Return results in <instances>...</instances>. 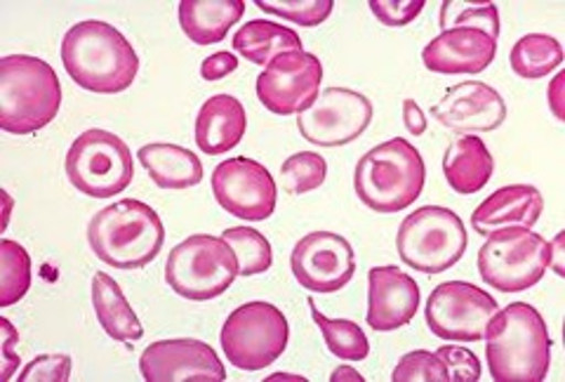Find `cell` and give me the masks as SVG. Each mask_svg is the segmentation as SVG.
Wrapping results in <instances>:
<instances>
[{"instance_id":"obj_1","label":"cell","mask_w":565,"mask_h":382,"mask_svg":"<svg viewBox=\"0 0 565 382\" xmlns=\"http://www.w3.org/2000/svg\"><path fill=\"white\" fill-rule=\"evenodd\" d=\"M483 338L492 380L540 382L550 373L552 338L533 305L511 303L498 309Z\"/></svg>"},{"instance_id":"obj_2","label":"cell","mask_w":565,"mask_h":382,"mask_svg":"<svg viewBox=\"0 0 565 382\" xmlns=\"http://www.w3.org/2000/svg\"><path fill=\"white\" fill-rule=\"evenodd\" d=\"M62 62L74 83L99 95L128 91L139 72L132 43L118 29L99 20H85L66 31Z\"/></svg>"},{"instance_id":"obj_3","label":"cell","mask_w":565,"mask_h":382,"mask_svg":"<svg viewBox=\"0 0 565 382\" xmlns=\"http://www.w3.org/2000/svg\"><path fill=\"white\" fill-rule=\"evenodd\" d=\"M87 241L104 265L116 269H141L158 257L166 243V227L151 205L122 199L87 224Z\"/></svg>"},{"instance_id":"obj_4","label":"cell","mask_w":565,"mask_h":382,"mask_svg":"<svg viewBox=\"0 0 565 382\" xmlns=\"http://www.w3.org/2000/svg\"><path fill=\"white\" fill-rule=\"evenodd\" d=\"M62 107V85L45 60L8 55L0 60V128L31 135L50 126Z\"/></svg>"},{"instance_id":"obj_5","label":"cell","mask_w":565,"mask_h":382,"mask_svg":"<svg viewBox=\"0 0 565 382\" xmlns=\"http://www.w3.org/2000/svg\"><path fill=\"white\" fill-rule=\"evenodd\" d=\"M427 168L422 153L403 137H394L363 153L353 172V189L370 211L392 215L411 208L424 189Z\"/></svg>"},{"instance_id":"obj_6","label":"cell","mask_w":565,"mask_h":382,"mask_svg":"<svg viewBox=\"0 0 565 382\" xmlns=\"http://www.w3.org/2000/svg\"><path fill=\"white\" fill-rule=\"evenodd\" d=\"M238 257L222 236L193 234L170 251L166 263L168 286L186 300H212L232 288Z\"/></svg>"},{"instance_id":"obj_7","label":"cell","mask_w":565,"mask_h":382,"mask_svg":"<svg viewBox=\"0 0 565 382\" xmlns=\"http://www.w3.org/2000/svg\"><path fill=\"white\" fill-rule=\"evenodd\" d=\"M467 230L457 213L444 205H422L401 222L396 248L403 265L422 274H440L455 267L467 251Z\"/></svg>"},{"instance_id":"obj_8","label":"cell","mask_w":565,"mask_h":382,"mask_svg":"<svg viewBox=\"0 0 565 382\" xmlns=\"http://www.w3.org/2000/svg\"><path fill=\"white\" fill-rule=\"evenodd\" d=\"M226 361L241 371H262L282 357L290 340V323L271 303H245L222 326Z\"/></svg>"},{"instance_id":"obj_9","label":"cell","mask_w":565,"mask_h":382,"mask_svg":"<svg viewBox=\"0 0 565 382\" xmlns=\"http://www.w3.org/2000/svg\"><path fill=\"white\" fill-rule=\"evenodd\" d=\"M546 267H552V243L533 230H498L479 251L481 279L502 293L533 288Z\"/></svg>"},{"instance_id":"obj_10","label":"cell","mask_w":565,"mask_h":382,"mask_svg":"<svg viewBox=\"0 0 565 382\" xmlns=\"http://www.w3.org/2000/svg\"><path fill=\"white\" fill-rule=\"evenodd\" d=\"M66 178L76 191L93 199H111L135 178L130 147L109 130H85L66 153Z\"/></svg>"},{"instance_id":"obj_11","label":"cell","mask_w":565,"mask_h":382,"mask_svg":"<svg viewBox=\"0 0 565 382\" xmlns=\"http://www.w3.org/2000/svg\"><path fill=\"white\" fill-rule=\"evenodd\" d=\"M498 309V300L483 288L467 282H446L429 295L424 317L429 331L440 340L479 342Z\"/></svg>"},{"instance_id":"obj_12","label":"cell","mask_w":565,"mask_h":382,"mask_svg":"<svg viewBox=\"0 0 565 382\" xmlns=\"http://www.w3.org/2000/svg\"><path fill=\"white\" fill-rule=\"evenodd\" d=\"M321 81L323 64L311 52H282L259 74L257 97L276 116L302 114L321 95Z\"/></svg>"},{"instance_id":"obj_13","label":"cell","mask_w":565,"mask_h":382,"mask_svg":"<svg viewBox=\"0 0 565 382\" xmlns=\"http://www.w3.org/2000/svg\"><path fill=\"white\" fill-rule=\"evenodd\" d=\"M373 124V102L349 88H326L307 112L297 116L302 137L318 147H344Z\"/></svg>"},{"instance_id":"obj_14","label":"cell","mask_w":565,"mask_h":382,"mask_svg":"<svg viewBox=\"0 0 565 382\" xmlns=\"http://www.w3.org/2000/svg\"><path fill=\"white\" fill-rule=\"evenodd\" d=\"M212 191L226 213L247 222L274 215L278 191L267 166L255 159H226L212 172Z\"/></svg>"},{"instance_id":"obj_15","label":"cell","mask_w":565,"mask_h":382,"mask_svg":"<svg viewBox=\"0 0 565 382\" xmlns=\"http://www.w3.org/2000/svg\"><path fill=\"white\" fill-rule=\"evenodd\" d=\"M290 267L299 286L313 293H338L356 274L351 243L332 232H311L292 248Z\"/></svg>"},{"instance_id":"obj_16","label":"cell","mask_w":565,"mask_h":382,"mask_svg":"<svg viewBox=\"0 0 565 382\" xmlns=\"http://www.w3.org/2000/svg\"><path fill=\"white\" fill-rule=\"evenodd\" d=\"M139 371L149 382L226 380V369L217 352L207 342L189 338L151 342L139 359Z\"/></svg>"},{"instance_id":"obj_17","label":"cell","mask_w":565,"mask_h":382,"mask_svg":"<svg viewBox=\"0 0 565 382\" xmlns=\"http://www.w3.org/2000/svg\"><path fill=\"white\" fill-rule=\"evenodd\" d=\"M431 116L457 135L492 132L504 124L507 104L488 83L465 81L452 85L446 97L434 104Z\"/></svg>"},{"instance_id":"obj_18","label":"cell","mask_w":565,"mask_h":382,"mask_svg":"<svg viewBox=\"0 0 565 382\" xmlns=\"http://www.w3.org/2000/svg\"><path fill=\"white\" fill-rule=\"evenodd\" d=\"M419 309V286L398 267H373L367 272V323L388 333L408 326Z\"/></svg>"},{"instance_id":"obj_19","label":"cell","mask_w":565,"mask_h":382,"mask_svg":"<svg viewBox=\"0 0 565 382\" xmlns=\"http://www.w3.org/2000/svg\"><path fill=\"white\" fill-rule=\"evenodd\" d=\"M498 55V41L479 29H450L422 50V62L434 74H481Z\"/></svg>"},{"instance_id":"obj_20","label":"cell","mask_w":565,"mask_h":382,"mask_svg":"<svg viewBox=\"0 0 565 382\" xmlns=\"http://www.w3.org/2000/svg\"><path fill=\"white\" fill-rule=\"evenodd\" d=\"M544 211V199L533 184L502 187L476 208L471 215V230L488 236L498 230L523 227L533 230Z\"/></svg>"},{"instance_id":"obj_21","label":"cell","mask_w":565,"mask_h":382,"mask_svg":"<svg viewBox=\"0 0 565 382\" xmlns=\"http://www.w3.org/2000/svg\"><path fill=\"white\" fill-rule=\"evenodd\" d=\"M245 128L243 104L232 95H212L196 116V145L210 156L226 153L241 145Z\"/></svg>"},{"instance_id":"obj_22","label":"cell","mask_w":565,"mask_h":382,"mask_svg":"<svg viewBox=\"0 0 565 382\" xmlns=\"http://www.w3.org/2000/svg\"><path fill=\"white\" fill-rule=\"evenodd\" d=\"M137 159L147 168L149 178L156 182V187L168 191L196 187L203 180L201 159L191 149H184L180 145H145L137 151Z\"/></svg>"},{"instance_id":"obj_23","label":"cell","mask_w":565,"mask_h":382,"mask_svg":"<svg viewBox=\"0 0 565 382\" xmlns=\"http://www.w3.org/2000/svg\"><path fill=\"white\" fill-rule=\"evenodd\" d=\"M494 170L492 153L488 151L486 142L476 135H465L455 140L444 156V172L452 191L462 197L476 194L481 191Z\"/></svg>"},{"instance_id":"obj_24","label":"cell","mask_w":565,"mask_h":382,"mask_svg":"<svg viewBox=\"0 0 565 382\" xmlns=\"http://www.w3.org/2000/svg\"><path fill=\"white\" fill-rule=\"evenodd\" d=\"M245 12L243 0H182L180 26L196 45H212L226 39L228 29Z\"/></svg>"},{"instance_id":"obj_25","label":"cell","mask_w":565,"mask_h":382,"mask_svg":"<svg viewBox=\"0 0 565 382\" xmlns=\"http://www.w3.org/2000/svg\"><path fill=\"white\" fill-rule=\"evenodd\" d=\"M93 307L97 321L109 338L118 342H135L145 336V328H141L132 311L126 293L120 290L114 276L106 272H97L93 279Z\"/></svg>"},{"instance_id":"obj_26","label":"cell","mask_w":565,"mask_h":382,"mask_svg":"<svg viewBox=\"0 0 565 382\" xmlns=\"http://www.w3.org/2000/svg\"><path fill=\"white\" fill-rule=\"evenodd\" d=\"M232 43L238 55L259 66H267L274 57L282 55V52L305 50L302 39L297 36V31L276 22H267V20H253L243 24L236 31Z\"/></svg>"},{"instance_id":"obj_27","label":"cell","mask_w":565,"mask_h":382,"mask_svg":"<svg viewBox=\"0 0 565 382\" xmlns=\"http://www.w3.org/2000/svg\"><path fill=\"white\" fill-rule=\"evenodd\" d=\"M509 60L516 76L535 81L550 76L554 68L561 66L563 47L556 39L546 36V33H527V36L516 41Z\"/></svg>"},{"instance_id":"obj_28","label":"cell","mask_w":565,"mask_h":382,"mask_svg":"<svg viewBox=\"0 0 565 382\" xmlns=\"http://www.w3.org/2000/svg\"><path fill=\"white\" fill-rule=\"evenodd\" d=\"M311 307V317L316 326L321 328L323 340L328 344V350L342 359V361H363L370 354V342L363 333V328L359 323H353L349 319H328L318 311L316 303L309 300Z\"/></svg>"},{"instance_id":"obj_29","label":"cell","mask_w":565,"mask_h":382,"mask_svg":"<svg viewBox=\"0 0 565 382\" xmlns=\"http://www.w3.org/2000/svg\"><path fill=\"white\" fill-rule=\"evenodd\" d=\"M31 286V257L17 241H0V307L20 303Z\"/></svg>"},{"instance_id":"obj_30","label":"cell","mask_w":565,"mask_h":382,"mask_svg":"<svg viewBox=\"0 0 565 382\" xmlns=\"http://www.w3.org/2000/svg\"><path fill=\"white\" fill-rule=\"evenodd\" d=\"M222 238L234 248L238 257V276H255L269 272L274 263V253L267 236L250 227H232L222 232Z\"/></svg>"},{"instance_id":"obj_31","label":"cell","mask_w":565,"mask_h":382,"mask_svg":"<svg viewBox=\"0 0 565 382\" xmlns=\"http://www.w3.org/2000/svg\"><path fill=\"white\" fill-rule=\"evenodd\" d=\"M440 29H479L498 41L500 12L488 0H481V3H469V0H455L452 3V0H448L440 8Z\"/></svg>"},{"instance_id":"obj_32","label":"cell","mask_w":565,"mask_h":382,"mask_svg":"<svg viewBox=\"0 0 565 382\" xmlns=\"http://www.w3.org/2000/svg\"><path fill=\"white\" fill-rule=\"evenodd\" d=\"M328 178V163L321 153L299 151L280 166V180L288 194H309L318 189Z\"/></svg>"},{"instance_id":"obj_33","label":"cell","mask_w":565,"mask_h":382,"mask_svg":"<svg viewBox=\"0 0 565 382\" xmlns=\"http://www.w3.org/2000/svg\"><path fill=\"white\" fill-rule=\"evenodd\" d=\"M257 8L299 26H318L332 14L334 0H255Z\"/></svg>"},{"instance_id":"obj_34","label":"cell","mask_w":565,"mask_h":382,"mask_svg":"<svg viewBox=\"0 0 565 382\" xmlns=\"http://www.w3.org/2000/svg\"><path fill=\"white\" fill-rule=\"evenodd\" d=\"M392 380L396 382H424V380H436V382H448V369L446 363L440 361V357L436 352H427V350H415L403 354L401 361L396 363V369L392 373Z\"/></svg>"},{"instance_id":"obj_35","label":"cell","mask_w":565,"mask_h":382,"mask_svg":"<svg viewBox=\"0 0 565 382\" xmlns=\"http://www.w3.org/2000/svg\"><path fill=\"white\" fill-rule=\"evenodd\" d=\"M436 354L446 363L448 375L455 382H476L481 378V361L467 347L446 344L438 347Z\"/></svg>"},{"instance_id":"obj_36","label":"cell","mask_w":565,"mask_h":382,"mask_svg":"<svg viewBox=\"0 0 565 382\" xmlns=\"http://www.w3.org/2000/svg\"><path fill=\"white\" fill-rule=\"evenodd\" d=\"M424 10V0H370V12L384 26H405Z\"/></svg>"},{"instance_id":"obj_37","label":"cell","mask_w":565,"mask_h":382,"mask_svg":"<svg viewBox=\"0 0 565 382\" xmlns=\"http://www.w3.org/2000/svg\"><path fill=\"white\" fill-rule=\"evenodd\" d=\"M71 375V357L68 354H41L20 373L22 382L41 380V382H66Z\"/></svg>"},{"instance_id":"obj_38","label":"cell","mask_w":565,"mask_h":382,"mask_svg":"<svg viewBox=\"0 0 565 382\" xmlns=\"http://www.w3.org/2000/svg\"><path fill=\"white\" fill-rule=\"evenodd\" d=\"M238 68V60L232 55V52H215L201 64V76L205 81H220L228 74H234Z\"/></svg>"},{"instance_id":"obj_39","label":"cell","mask_w":565,"mask_h":382,"mask_svg":"<svg viewBox=\"0 0 565 382\" xmlns=\"http://www.w3.org/2000/svg\"><path fill=\"white\" fill-rule=\"evenodd\" d=\"M403 124L408 128L411 135H424L427 132V116L419 109V104L415 99H405L403 102Z\"/></svg>"},{"instance_id":"obj_40","label":"cell","mask_w":565,"mask_h":382,"mask_svg":"<svg viewBox=\"0 0 565 382\" xmlns=\"http://www.w3.org/2000/svg\"><path fill=\"white\" fill-rule=\"evenodd\" d=\"M0 328H3V357H6V369H3V378L6 380H10L12 378V371H14V367H17V359L14 354H12V347L20 342V333L14 331L12 328V323L8 321V319H0Z\"/></svg>"},{"instance_id":"obj_41","label":"cell","mask_w":565,"mask_h":382,"mask_svg":"<svg viewBox=\"0 0 565 382\" xmlns=\"http://www.w3.org/2000/svg\"><path fill=\"white\" fill-rule=\"evenodd\" d=\"M330 380L332 382H363V375L356 369H351V367H340V369L332 371Z\"/></svg>"},{"instance_id":"obj_42","label":"cell","mask_w":565,"mask_h":382,"mask_svg":"<svg viewBox=\"0 0 565 382\" xmlns=\"http://www.w3.org/2000/svg\"><path fill=\"white\" fill-rule=\"evenodd\" d=\"M269 382H282V380H292V382H305V375H288V373H274L267 378Z\"/></svg>"}]
</instances>
